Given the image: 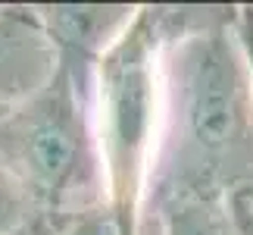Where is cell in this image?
Masks as SVG:
<instances>
[{
  "mask_svg": "<svg viewBox=\"0 0 253 235\" xmlns=\"http://www.w3.org/2000/svg\"><path fill=\"white\" fill-rule=\"evenodd\" d=\"M153 16L163 104L138 235L178 201L253 191V82L238 6H153Z\"/></svg>",
  "mask_w": 253,
  "mask_h": 235,
  "instance_id": "obj_1",
  "label": "cell"
},
{
  "mask_svg": "<svg viewBox=\"0 0 253 235\" xmlns=\"http://www.w3.org/2000/svg\"><path fill=\"white\" fill-rule=\"evenodd\" d=\"M53 223L56 220H50V217H38L32 226H25L22 232H16V235H53Z\"/></svg>",
  "mask_w": 253,
  "mask_h": 235,
  "instance_id": "obj_10",
  "label": "cell"
},
{
  "mask_svg": "<svg viewBox=\"0 0 253 235\" xmlns=\"http://www.w3.org/2000/svg\"><path fill=\"white\" fill-rule=\"evenodd\" d=\"M144 235H247L225 198H191L166 207Z\"/></svg>",
  "mask_w": 253,
  "mask_h": 235,
  "instance_id": "obj_6",
  "label": "cell"
},
{
  "mask_svg": "<svg viewBox=\"0 0 253 235\" xmlns=\"http://www.w3.org/2000/svg\"><path fill=\"white\" fill-rule=\"evenodd\" d=\"M60 72V51L38 6H0V107L13 110Z\"/></svg>",
  "mask_w": 253,
  "mask_h": 235,
  "instance_id": "obj_4",
  "label": "cell"
},
{
  "mask_svg": "<svg viewBox=\"0 0 253 235\" xmlns=\"http://www.w3.org/2000/svg\"><path fill=\"white\" fill-rule=\"evenodd\" d=\"M160 54L163 35L153 6H141L134 22L94 66V129L103 160L106 204L125 235H138L150 163L160 135Z\"/></svg>",
  "mask_w": 253,
  "mask_h": 235,
  "instance_id": "obj_3",
  "label": "cell"
},
{
  "mask_svg": "<svg viewBox=\"0 0 253 235\" xmlns=\"http://www.w3.org/2000/svg\"><path fill=\"white\" fill-rule=\"evenodd\" d=\"M3 116H6V110H3V107H0V119H3Z\"/></svg>",
  "mask_w": 253,
  "mask_h": 235,
  "instance_id": "obj_11",
  "label": "cell"
},
{
  "mask_svg": "<svg viewBox=\"0 0 253 235\" xmlns=\"http://www.w3.org/2000/svg\"><path fill=\"white\" fill-rule=\"evenodd\" d=\"M38 217H44L25 191V185L16 179L13 173L0 160V235H16L25 226H32Z\"/></svg>",
  "mask_w": 253,
  "mask_h": 235,
  "instance_id": "obj_7",
  "label": "cell"
},
{
  "mask_svg": "<svg viewBox=\"0 0 253 235\" xmlns=\"http://www.w3.org/2000/svg\"><path fill=\"white\" fill-rule=\"evenodd\" d=\"M235 35H238V44L244 51V60H247V72H250V82H253V6H238V16H235Z\"/></svg>",
  "mask_w": 253,
  "mask_h": 235,
  "instance_id": "obj_9",
  "label": "cell"
},
{
  "mask_svg": "<svg viewBox=\"0 0 253 235\" xmlns=\"http://www.w3.org/2000/svg\"><path fill=\"white\" fill-rule=\"evenodd\" d=\"M0 160L50 220L106 204L94 129V69L60 63L53 82L0 119Z\"/></svg>",
  "mask_w": 253,
  "mask_h": 235,
  "instance_id": "obj_2",
  "label": "cell"
},
{
  "mask_svg": "<svg viewBox=\"0 0 253 235\" xmlns=\"http://www.w3.org/2000/svg\"><path fill=\"white\" fill-rule=\"evenodd\" d=\"M53 235H125V232H122V223L116 220V213L110 210V204H103V207L56 220Z\"/></svg>",
  "mask_w": 253,
  "mask_h": 235,
  "instance_id": "obj_8",
  "label": "cell"
},
{
  "mask_svg": "<svg viewBox=\"0 0 253 235\" xmlns=\"http://www.w3.org/2000/svg\"><path fill=\"white\" fill-rule=\"evenodd\" d=\"M141 6L125 3H44L38 13L53 38L60 63L94 69L97 60L128 32Z\"/></svg>",
  "mask_w": 253,
  "mask_h": 235,
  "instance_id": "obj_5",
  "label": "cell"
}]
</instances>
